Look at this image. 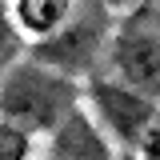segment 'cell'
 Returning a JSON list of instances; mask_svg holds the SVG:
<instances>
[{
    "instance_id": "52a82bcc",
    "label": "cell",
    "mask_w": 160,
    "mask_h": 160,
    "mask_svg": "<svg viewBox=\"0 0 160 160\" xmlns=\"http://www.w3.org/2000/svg\"><path fill=\"white\" fill-rule=\"evenodd\" d=\"M140 160H160V120L156 124H152V128H148V136L140 140Z\"/></svg>"
},
{
    "instance_id": "5b68a950",
    "label": "cell",
    "mask_w": 160,
    "mask_h": 160,
    "mask_svg": "<svg viewBox=\"0 0 160 160\" xmlns=\"http://www.w3.org/2000/svg\"><path fill=\"white\" fill-rule=\"evenodd\" d=\"M8 4H12L8 8L12 24L40 40L60 36V28L68 24V12H72V0H8Z\"/></svg>"
},
{
    "instance_id": "6da1fadb",
    "label": "cell",
    "mask_w": 160,
    "mask_h": 160,
    "mask_svg": "<svg viewBox=\"0 0 160 160\" xmlns=\"http://www.w3.org/2000/svg\"><path fill=\"white\" fill-rule=\"evenodd\" d=\"M4 124L24 132H56L64 120L80 108V88L44 60H24L4 68V92H0Z\"/></svg>"
},
{
    "instance_id": "3957f363",
    "label": "cell",
    "mask_w": 160,
    "mask_h": 160,
    "mask_svg": "<svg viewBox=\"0 0 160 160\" xmlns=\"http://www.w3.org/2000/svg\"><path fill=\"white\" fill-rule=\"evenodd\" d=\"M88 100H92L96 116L104 120V128H108L120 144H128V148H140V140L148 136V128L160 120L156 100L136 92V88L124 84V80H92Z\"/></svg>"
},
{
    "instance_id": "7a4b0ae2",
    "label": "cell",
    "mask_w": 160,
    "mask_h": 160,
    "mask_svg": "<svg viewBox=\"0 0 160 160\" xmlns=\"http://www.w3.org/2000/svg\"><path fill=\"white\" fill-rule=\"evenodd\" d=\"M112 60L124 84L160 100V4H144L120 24Z\"/></svg>"
},
{
    "instance_id": "277c9868",
    "label": "cell",
    "mask_w": 160,
    "mask_h": 160,
    "mask_svg": "<svg viewBox=\"0 0 160 160\" xmlns=\"http://www.w3.org/2000/svg\"><path fill=\"white\" fill-rule=\"evenodd\" d=\"M48 160H112V148H108V136L96 128V120L84 108H76L52 132Z\"/></svg>"
},
{
    "instance_id": "9c48e42d",
    "label": "cell",
    "mask_w": 160,
    "mask_h": 160,
    "mask_svg": "<svg viewBox=\"0 0 160 160\" xmlns=\"http://www.w3.org/2000/svg\"><path fill=\"white\" fill-rule=\"evenodd\" d=\"M108 8H120V4H132V8H144V4H160V0H104Z\"/></svg>"
},
{
    "instance_id": "ba28073f",
    "label": "cell",
    "mask_w": 160,
    "mask_h": 160,
    "mask_svg": "<svg viewBox=\"0 0 160 160\" xmlns=\"http://www.w3.org/2000/svg\"><path fill=\"white\" fill-rule=\"evenodd\" d=\"M16 56H20V36L12 32V16H4V68H12Z\"/></svg>"
},
{
    "instance_id": "8992f818",
    "label": "cell",
    "mask_w": 160,
    "mask_h": 160,
    "mask_svg": "<svg viewBox=\"0 0 160 160\" xmlns=\"http://www.w3.org/2000/svg\"><path fill=\"white\" fill-rule=\"evenodd\" d=\"M0 160H28V132L4 124L0 128Z\"/></svg>"
}]
</instances>
